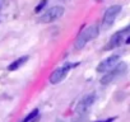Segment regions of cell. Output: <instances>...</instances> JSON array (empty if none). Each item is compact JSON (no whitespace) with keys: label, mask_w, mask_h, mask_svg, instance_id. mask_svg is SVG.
I'll use <instances>...</instances> for the list:
<instances>
[{"label":"cell","mask_w":130,"mask_h":122,"mask_svg":"<svg viewBox=\"0 0 130 122\" xmlns=\"http://www.w3.org/2000/svg\"><path fill=\"white\" fill-rule=\"evenodd\" d=\"M77 65H78V64H70V63H67V64H64L61 68H59V69H56L55 71H52V74H51L50 78H48L50 84L56 85V84L61 83L65 78H67V75L69 74V71H70L73 68H75Z\"/></svg>","instance_id":"277c9868"},{"label":"cell","mask_w":130,"mask_h":122,"mask_svg":"<svg viewBox=\"0 0 130 122\" xmlns=\"http://www.w3.org/2000/svg\"><path fill=\"white\" fill-rule=\"evenodd\" d=\"M116 119V117H110V118H106V119H100V121H94V122H113Z\"/></svg>","instance_id":"7c38bea8"},{"label":"cell","mask_w":130,"mask_h":122,"mask_svg":"<svg viewBox=\"0 0 130 122\" xmlns=\"http://www.w3.org/2000/svg\"><path fill=\"white\" fill-rule=\"evenodd\" d=\"M98 34H100V28H98V26L92 24V26L86 27L84 29H82V31L78 33V36H77V38H75V42H74V48H75V50H82V48H84V46H86L89 41H92V39H94L96 37H98Z\"/></svg>","instance_id":"6da1fadb"},{"label":"cell","mask_w":130,"mask_h":122,"mask_svg":"<svg viewBox=\"0 0 130 122\" xmlns=\"http://www.w3.org/2000/svg\"><path fill=\"white\" fill-rule=\"evenodd\" d=\"M119 60H120V56L119 55H111V56H108L107 58H105L103 61H101V63L97 65L96 71L97 73H107V71H110L119 63Z\"/></svg>","instance_id":"ba28073f"},{"label":"cell","mask_w":130,"mask_h":122,"mask_svg":"<svg viewBox=\"0 0 130 122\" xmlns=\"http://www.w3.org/2000/svg\"><path fill=\"white\" fill-rule=\"evenodd\" d=\"M125 43H126V45H130V34L126 37V39H125Z\"/></svg>","instance_id":"5bb4252c"},{"label":"cell","mask_w":130,"mask_h":122,"mask_svg":"<svg viewBox=\"0 0 130 122\" xmlns=\"http://www.w3.org/2000/svg\"><path fill=\"white\" fill-rule=\"evenodd\" d=\"M65 13V9L64 7H60V5H55V7H51L50 9H47L43 14L40 15L38 18V23H42V24H48V23H54L56 22L57 19H60Z\"/></svg>","instance_id":"3957f363"},{"label":"cell","mask_w":130,"mask_h":122,"mask_svg":"<svg viewBox=\"0 0 130 122\" xmlns=\"http://www.w3.org/2000/svg\"><path fill=\"white\" fill-rule=\"evenodd\" d=\"M47 3H48V0H41V2L37 4V7L35 8V13H40V12H42L43 10V8L47 5Z\"/></svg>","instance_id":"8fae6325"},{"label":"cell","mask_w":130,"mask_h":122,"mask_svg":"<svg viewBox=\"0 0 130 122\" xmlns=\"http://www.w3.org/2000/svg\"><path fill=\"white\" fill-rule=\"evenodd\" d=\"M38 117V109L36 108V109H33L29 114H27L21 122H35V119Z\"/></svg>","instance_id":"30bf717a"},{"label":"cell","mask_w":130,"mask_h":122,"mask_svg":"<svg viewBox=\"0 0 130 122\" xmlns=\"http://www.w3.org/2000/svg\"><path fill=\"white\" fill-rule=\"evenodd\" d=\"M126 70H127V65L125 64V63H119L110 70V71H107L103 76H102V79H101V84L102 85H108V84H111L112 82H115L117 78H120V76H122L125 73H126Z\"/></svg>","instance_id":"7a4b0ae2"},{"label":"cell","mask_w":130,"mask_h":122,"mask_svg":"<svg viewBox=\"0 0 130 122\" xmlns=\"http://www.w3.org/2000/svg\"><path fill=\"white\" fill-rule=\"evenodd\" d=\"M94 102H96V94H88V95L83 97L75 107V113L80 117L86 116L87 112L91 109V107L94 104Z\"/></svg>","instance_id":"52a82bcc"},{"label":"cell","mask_w":130,"mask_h":122,"mask_svg":"<svg viewBox=\"0 0 130 122\" xmlns=\"http://www.w3.org/2000/svg\"><path fill=\"white\" fill-rule=\"evenodd\" d=\"M4 4H5V0H0V10L3 9V7H4Z\"/></svg>","instance_id":"4fadbf2b"},{"label":"cell","mask_w":130,"mask_h":122,"mask_svg":"<svg viewBox=\"0 0 130 122\" xmlns=\"http://www.w3.org/2000/svg\"><path fill=\"white\" fill-rule=\"evenodd\" d=\"M28 56L26 55V56H22V57H19V58H17V60H14V61H12V64H9L8 65V71H15V70H18V69H21L27 61H28Z\"/></svg>","instance_id":"9c48e42d"},{"label":"cell","mask_w":130,"mask_h":122,"mask_svg":"<svg viewBox=\"0 0 130 122\" xmlns=\"http://www.w3.org/2000/svg\"><path fill=\"white\" fill-rule=\"evenodd\" d=\"M122 10V7L121 5H111L106 9L105 14H103V18H102V27L105 28H108L113 24L115 19L117 18V15L121 13Z\"/></svg>","instance_id":"8992f818"},{"label":"cell","mask_w":130,"mask_h":122,"mask_svg":"<svg viewBox=\"0 0 130 122\" xmlns=\"http://www.w3.org/2000/svg\"><path fill=\"white\" fill-rule=\"evenodd\" d=\"M129 33H130V24H129V26H126L125 28H122V29H120V31L115 32V33L111 36V38H110V41H108L107 46L105 47V50H113V48H116V47L121 46V45L125 42L126 36H127Z\"/></svg>","instance_id":"5b68a950"}]
</instances>
